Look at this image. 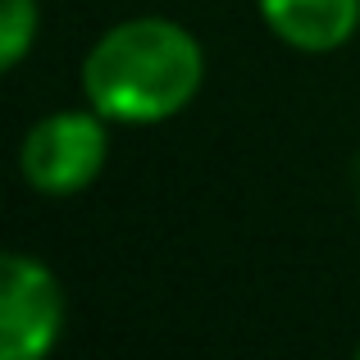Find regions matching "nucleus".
I'll return each instance as SVG.
<instances>
[{"label":"nucleus","instance_id":"obj_5","mask_svg":"<svg viewBox=\"0 0 360 360\" xmlns=\"http://www.w3.org/2000/svg\"><path fill=\"white\" fill-rule=\"evenodd\" d=\"M41 32L37 0H0V69H18Z\"/></svg>","mask_w":360,"mask_h":360},{"label":"nucleus","instance_id":"obj_2","mask_svg":"<svg viewBox=\"0 0 360 360\" xmlns=\"http://www.w3.org/2000/svg\"><path fill=\"white\" fill-rule=\"evenodd\" d=\"M110 165V119L96 110H55L23 132L18 174L41 196H78Z\"/></svg>","mask_w":360,"mask_h":360},{"label":"nucleus","instance_id":"obj_6","mask_svg":"<svg viewBox=\"0 0 360 360\" xmlns=\"http://www.w3.org/2000/svg\"><path fill=\"white\" fill-rule=\"evenodd\" d=\"M356 352H360V347H356Z\"/></svg>","mask_w":360,"mask_h":360},{"label":"nucleus","instance_id":"obj_1","mask_svg":"<svg viewBox=\"0 0 360 360\" xmlns=\"http://www.w3.org/2000/svg\"><path fill=\"white\" fill-rule=\"evenodd\" d=\"M205 82V51L192 27L165 14H137L105 27L82 60V96L119 128L178 119Z\"/></svg>","mask_w":360,"mask_h":360},{"label":"nucleus","instance_id":"obj_4","mask_svg":"<svg viewBox=\"0 0 360 360\" xmlns=\"http://www.w3.org/2000/svg\"><path fill=\"white\" fill-rule=\"evenodd\" d=\"M264 27L301 55L342 51L360 32V0H255Z\"/></svg>","mask_w":360,"mask_h":360},{"label":"nucleus","instance_id":"obj_3","mask_svg":"<svg viewBox=\"0 0 360 360\" xmlns=\"http://www.w3.org/2000/svg\"><path fill=\"white\" fill-rule=\"evenodd\" d=\"M69 297L46 260L9 251L0 260V360H46L64 338Z\"/></svg>","mask_w":360,"mask_h":360}]
</instances>
